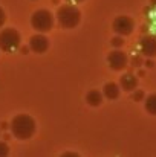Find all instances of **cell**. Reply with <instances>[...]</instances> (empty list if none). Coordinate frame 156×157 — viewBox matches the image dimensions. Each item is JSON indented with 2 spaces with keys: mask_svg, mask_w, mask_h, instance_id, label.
I'll use <instances>...</instances> for the list:
<instances>
[{
  "mask_svg": "<svg viewBox=\"0 0 156 157\" xmlns=\"http://www.w3.org/2000/svg\"><path fill=\"white\" fill-rule=\"evenodd\" d=\"M35 119L29 114H17L12 121H11V131L14 134V137L20 139V140H26L31 139L35 133Z\"/></svg>",
  "mask_w": 156,
  "mask_h": 157,
  "instance_id": "cell-1",
  "label": "cell"
},
{
  "mask_svg": "<svg viewBox=\"0 0 156 157\" xmlns=\"http://www.w3.org/2000/svg\"><path fill=\"white\" fill-rule=\"evenodd\" d=\"M57 21L63 29H74L81 20V12L75 5H63L57 9Z\"/></svg>",
  "mask_w": 156,
  "mask_h": 157,
  "instance_id": "cell-2",
  "label": "cell"
},
{
  "mask_svg": "<svg viewBox=\"0 0 156 157\" xmlns=\"http://www.w3.org/2000/svg\"><path fill=\"white\" fill-rule=\"evenodd\" d=\"M22 43L20 32L14 28H5L0 31V51L2 52H14L18 49Z\"/></svg>",
  "mask_w": 156,
  "mask_h": 157,
  "instance_id": "cell-3",
  "label": "cell"
},
{
  "mask_svg": "<svg viewBox=\"0 0 156 157\" xmlns=\"http://www.w3.org/2000/svg\"><path fill=\"white\" fill-rule=\"evenodd\" d=\"M31 25L32 28L40 32V34H45V32H49L52 28H54V15L48 9H38L32 14L31 17Z\"/></svg>",
  "mask_w": 156,
  "mask_h": 157,
  "instance_id": "cell-4",
  "label": "cell"
},
{
  "mask_svg": "<svg viewBox=\"0 0 156 157\" xmlns=\"http://www.w3.org/2000/svg\"><path fill=\"white\" fill-rule=\"evenodd\" d=\"M113 31L121 35V37H126V35H130L133 32V28H135V21L127 17V15H119L113 20V25H112Z\"/></svg>",
  "mask_w": 156,
  "mask_h": 157,
  "instance_id": "cell-5",
  "label": "cell"
},
{
  "mask_svg": "<svg viewBox=\"0 0 156 157\" xmlns=\"http://www.w3.org/2000/svg\"><path fill=\"white\" fill-rule=\"evenodd\" d=\"M107 63H109V67H110L112 70H116V72H118V70H122V69L127 67L129 58H127L126 52H122V51H119V49H115V51H112V52L109 53Z\"/></svg>",
  "mask_w": 156,
  "mask_h": 157,
  "instance_id": "cell-6",
  "label": "cell"
},
{
  "mask_svg": "<svg viewBox=\"0 0 156 157\" xmlns=\"http://www.w3.org/2000/svg\"><path fill=\"white\" fill-rule=\"evenodd\" d=\"M139 49L141 53L147 58H155L156 56V37L155 35H146L139 41Z\"/></svg>",
  "mask_w": 156,
  "mask_h": 157,
  "instance_id": "cell-7",
  "label": "cell"
},
{
  "mask_svg": "<svg viewBox=\"0 0 156 157\" xmlns=\"http://www.w3.org/2000/svg\"><path fill=\"white\" fill-rule=\"evenodd\" d=\"M49 48V40L43 34H35L29 38V49L35 53H45Z\"/></svg>",
  "mask_w": 156,
  "mask_h": 157,
  "instance_id": "cell-8",
  "label": "cell"
},
{
  "mask_svg": "<svg viewBox=\"0 0 156 157\" xmlns=\"http://www.w3.org/2000/svg\"><path fill=\"white\" fill-rule=\"evenodd\" d=\"M119 87L124 92H133L138 87V78L135 75H132V73H126L119 79Z\"/></svg>",
  "mask_w": 156,
  "mask_h": 157,
  "instance_id": "cell-9",
  "label": "cell"
},
{
  "mask_svg": "<svg viewBox=\"0 0 156 157\" xmlns=\"http://www.w3.org/2000/svg\"><path fill=\"white\" fill-rule=\"evenodd\" d=\"M119 92H121V89H119V86L116 82H107V84H104L103 96H106L110 101H113V99L119 98Z\"/></svg>",
  "mask_w": 156,
  "mask_h": 157,
  "instance_id": "cell-10",
  "label": "cell"
},
{
  "mask_svg": "<svg viewBox=\"0 0 156 157\" xmlns=\"http://www.w3.org/2000/svg\"><path fill=\"white\" fill-rule=\"evenodd\" d=\"M86 102L92 107H98L103 102V93L98 92V90H90L87 95H86Z\"/></svg>",
  "mask_w": 156,
  "mask_h": 157,
  "instance_id": "cell-11",
  "label": "cell"
},
{
  "mask_svg": "<svg viewBox=\"0 0 156 157\" xmlns=\"http://www.w3.org/2000/svg\"><path fill=\"white\" fill-rule=\"evenodd\" d=\"M146 110L150 114L156 116V93H152L146 98Z\"/></svg>",
  "mask_w": 156,
  "mask_h": 157,
  "instance_id": "cell-12",
  "label": "cell"
},
{
  "mask_svg": "<svg viewBox=\"0 0 156 157\" xmlns=\"http://www.w3.org/2000/svg\"><path fill=\"white\" fill-rule=\"evenodd\" d=\"M110 43H112V46H113V48H116V49H119V48H122V46H124V40L121 38V35H119V37H113Z\"/></svg>",
  "mask_w": 156,
  "mask_h": 157,
  "instance_id": "cell-13",
  "label": "cell"
},
{
  "mask_svg": "<svg viewBox=\"0 0 156 157\" xmlns=\"http://www.w3.org/2000/svg\"><path fill=\"white\" fill-rule=\"evenodd\" d=\"M144 92L142 90H133V101H136V102H139V101H144Z\"/></svg>",
  "mask_w": 156,
  "mask_h": 157,
  "instance_id": "cell-14",
  "label": "cell"
},
{
  "mask_svg": "<svg viewBox=\"0 0 156 157\" xmlns=\"http://www.w3.org/2000/svg\"><path fill=\"white\" fill-rule=\"evenodd\" d=\"M8 153H9V147H8V144L0 140V157L8 156Z\"/></svg>",
  "mask_w": 156,
  "mask_h": 157,
  "instance_id": "cell-15",
  "label": "cell"
},
{
  "mask_svg": "<svg viewBox=\"0 0 156 157\" xmlns=\"http://www.w3.org/2000/svg\"><path fill=\"white\" fill-rule=\"evenodd\" d=\"M142 64V58L139 56V55H135L133 58H132V66H135V67H139Z\"/></svg>",
  "mask_w": 156,
  "mask_h": 157,
  "instance_id": "cell-16",
  "label": "cell"
},
{
  "mask_svg": "<svg viewBox=\"0 0 156 157\" xmlns=\"http://www.w3.org/2000/svg\"><path fill=\"white\" fill-rule=\"evenodd\" d=\"M5 21H6V15H5V11L0 8V28L5 25Z\"/></svg>",
  "mask_w": 156,
  "mask_h": 157,
  "instance_id": "cell-17",
  "label": "cell"
},
{
  "mask_svg": "<svg viewBox=\"0 0 156 157\" xmlns=\"http://www.w3.org/2000/svg\"><path fill=\"white\" fill-rule=\"evenodd\" d=\"M146 66H147V67H150V69H152V67H153V66H155V63H153V61H152V58H149V59H147V61H146Z\"/></svg>",
  "mask_w": 156,
  "mask_h": 157,
  "instance_id": "cell-18",
  "label": "cell"
},
{
  "mask_svg": "<svg viewBox=\"0 0 156 157\" xmlns=\"http://www.w3.org/2000/svg\"><path fill=\"white\" fill-rule=\"evenodd\" d=\"M63 156H64V157H70V156H72V157H77L78 154H77V153H64Z\"/></svg>",
  "mask_w": 156,
  "mask_h": 157,
  "instance_id": "cell-19",
  "label": "cell"
},
{
  "mask_svg": "<svg viewBox=\"0 0 156 157\" xmlns=\"http://www.w3.org/2000/svg\"><path fill=\"white\" fill-rule=\"evenodd\" d=\"M28 51H29V46H28V48H26V46H23V48H22V53H23V55H26Z\"/></svg>",
  "mask_w": 156,
  "mask_h": 157,
  "instance_id": "cell-20",
  "label": "cell"
},
{
  "mask_svg": "<svg viewBox=\"0 0 156 157\" xmlns=\"http://www.w3.org/2000/svg\"><path fill=\"white\" fill-rule=\"evenodd\" d=\"M8 128V124L6 122H2V125H0V130H6Z\"/></svg>",
  "mask_w": 156,
  "mask_h": 157,
  "instance_id": "cell-21",
  "label": "cell"
},
{
  "mask_svg": "<svg viewBox=\"0 0 156 157\" xmlns=\"http://www.w3.org/2000/svg\"><path fill=\"white\" fill-rule=\"evenodd\" d=\"M67 2H70V3H80V2H84V0H67Z\"/></svg>",
  "mask_w": 156,
  "mask_h": 157,
  "instance_id": "cell-22",
  "label": "cell"
},
{
  "mask_svg": "<svg viewBox=\"0 0 156 157\" xmlns=\"http://www.w3.org/2000/svg\"><path fill=\"white\" fill-rule=\"evenodd\" d=\"M3 139H5V140H9L11 137H9V134H5V136H3Z\"/></svg>",
  "mask_w": 156,
  "mask_h": 157,
  "instance_id": "cell-23",
  "label": "cell"
},
{
  "mask_svg": "<svg viewBox=\"0 0 156 157\" xmlns=\"http://www.w3.org/2000/svg\"><path fill=\"white\" fill-rule=\"evenodd\" d=\"M150 3H152V6H155L156 8V0H150Z\"/></svg>",
  "mask_w": 156,
  "mask_h": 157,
  "instance_id": "cell-24",
  "label": "cell"
}]
</instances>
